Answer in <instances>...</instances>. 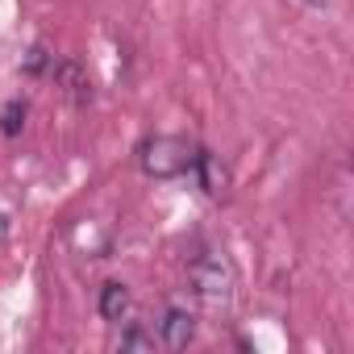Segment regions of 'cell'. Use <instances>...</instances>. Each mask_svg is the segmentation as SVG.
I'll return each instance as SVG.
<instances>
[{"label": "cell", "mask_w": 354, "mask_h": 354, "mask_svg": "<svg viewBox=\"0 0 354 354\" xmlns=\"http://www.w3.org/2000/svg\"><path fill=\"white\" fill-rule=\"evenodd\" d=\"M192 146L184 138H171V133H158V138H146L138 146V167L150 175V180H180V175L192 171Z\"/></svg>", "instance_id": "cell-1"}, {"label": "cell", "mask_w": 354, "mask_h": 354, "mask_svg": "<svg viewBox=\"0 0 354 354\" xmlns=\"http://www.w3.org/2000/svg\"><path fill=\"white\" fill-rule=\"evenodd\" d=\"M188 279L205 300H230L234 296V267L221 250H196L188 259Z\"/></svg>", "instance_id": "cell-2"}, {"label": "cell", "mask_w": 354, "mask_h": 354, "mask_svg": "<svg viewBox=\"0 0 354 354\" xmlns=\"http://www.w3.org/2000/svg\"><path fill=\"white\" fill-rule=\"evenodd\" d=\"M158 333H162V342L171 346V350H184L192 337H196V317L188 313V308H167L162 313V321H158Z\"/></svg>", "instance_id": "cell-3"}, {"label": "cell", "mask_w": 354, "mask_h": 354, "mask_svg": "<svg viewBox=\"0 0 354 354\" xmlns=\"http://www.w3.org/2000/svg\"><path fill=\"white\" fill-rule=\"evenodd\" d=\"M192 175H196V184H201L209 196H225V188H230V175H225L221 158L209 154V150H196V154H192Z\"/></svg>", "instance_id": "cell-4"}, {"label": "cell", "mask_w": 354, "mask_h": 354, "mask_svg": "<svg viewBox=\"0 0 354 354\" xmlns=\"http://www.w3.org/2000/svg\"><path fill=\"white\" fill-rule=\"evenodd\" d=\"M55 80H59V88L67 92V100L71 104H92V80H88V71L75 63V59H63L59 67H55Z\"/></svg>", "instance_id": "cell-5"}, {"label": "cell", "mask_w": 354, "mask_h": 354, "mask_svg": "<svg viewBox=\"0 0 354 354\" xmlns=\"http://www.w3.org/2000/svg\"><path fill=\"white\" fill-rule=\"evenodd\" d=\"M129 308H133L129 288H125V283H117V279H109V283L100 288V317H104V321H125V317H129Z\"/></svg>", "instance_id": "cell-6"}, {"label": "cell", "mask_w": 354, "mask_h": 354, "mask_svg": "<svg viewBox=\"0 0 354 354\" xmlns=\"http://www.w3.org/2000/svg\"><path fill=\"white\" fill-rule=\"evenodd\" d=\"M26 125V100H9L5 109H0V133L5 138H17Z\"/></svg>", "instance_id": "cell-7"}, {"label": "cell", "mask_w": 354, "mask_h": 354, "mask_svg": "<svg viewBox=\"0 0 354 354\" xmlns=\"http://www.w3.org/2000/svg\"><path fill=\"white\" fill-rule=\"evenodd\" d=\"M121 350H154V333H146L142 325H129V329H121V342H117Z\"/></svg>", "instance_id": "cell-8"}, {"label": "cell", "mask_w": 354, "mask_h": 354, "mask_svg": "<svg viewBox=\"0 0 354 354\" xmlns=\"http://www.w3.org/2000/svg\"><path fill=\"white\" fill-rule=\"evenodd\" d=\"M46 63H50L46 46H30V55H26V71H30V75H42V71H46Z\"/></svg>", "instance_id": "cell-9"}, {"label": "cell", "mask_w": 354, "mask_h": 354, "mask_svg": "<svg viewBox=\"0 0 354 354\" xmlns=\"http://www.w3.org/2000/svg\"><path fill=\"white\" fill-rule=\"evenodd\" d=\"M9 238V221H5V213H0V242Z\"/></svg>", "instance_id": "cell-10"}, {"label": "cell", "mask_w": 354, "mask_h": 354, "mask_svg": "<svg viewBox=\"0 0 354 354\" xmlns=\"http://www.w3.org/2000/svg\"><path fill=\"white\" fill-rule=\"evenodd\" d=\"M308 5H321V0H308Z\"/></svg>", "instance_id": "cell-11"}]
</instances>
